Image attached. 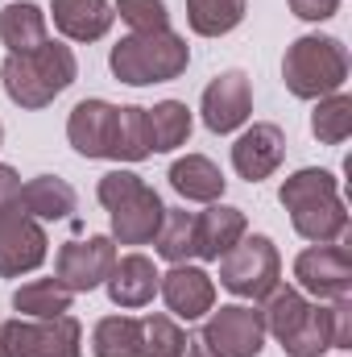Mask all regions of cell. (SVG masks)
<instances>
[{"instance_id":"28","label":"cell","mask_w":352,"mask_h":357,"mask_svg":"<svg viewBox=\"0 0 352 357\" xmlns=\"http://www.w3.org/2000/svg\"><path fill=\"white\" fill-rule=\"evenodd\" d=\"M154 245H158V258H166L170 266L195 258V212H186V208H166Z\"/></svg>"},{"instance_id":"13","label":"cell","mask_w":352,"mask_h":357,"mask_svg":"<svg viewBox=\"0 0 352 357\" xmlns=\"http://www.w3.org/2000/svg\"><path fill=\"white\" fill-rule=\"evenodd\" d=\"M158 295L166 299V307H170L175 320H203L216 307V282H211V274L191 266V262H178L175 270H166L162 282H158Z\"/></svg>"},{"instance_id":"31","label":"cell","mask_w":352,"mask_h":357,"mask_svg":"<svg viewBox=\"0 0 352 357\" xmlns=\"http://www.w3.org/2000/svg\"><path fill=\"white\" fill-rule=\"evenodd\" d=\"M182 328L175 324V316H145L141 320V357H178L182 354Z\"/></svg>"},{"instance_id":"37","label":"cell","mask_w":352,"mask_h":357,"mask_svg":"<svg viewBox=\"0 0 352 357\" xmlns=\"http://www.w3.org/2000/svg\"><path fill=\"white\" fill-rule=\"evenodd\" d=\"M0 146H4V125H0Z\"/></svg>"},{"instance_id":"11","label":"cell","mask_w":352,"mask_h":357,"mask_svg":"<svg viewBox=\"0 0 352 357\" xmlns=\"http://www.w3.org/2000/svg\"><path fill=\"white\" fill-rule=\"evenodd\" d=\"M294 278H298V291L315 295V299H340L352 291V258L349 245H311L294 258Z\"/></svg>"},{"instance_id":"30","label":"cell","mask_w":352,"mask_h":357,"mask_svg":"<svg viewBox=\"0 0 352 357\" xmlns=\"http://www.w3.org/2000/svg\"><path fill=\"white\" fill-rule=\"evenodd\" d=\"M307 312V295L298 291V287H273L269 295H265V307H262V320H265V337H273V341H282L294 324H298V316Z\"/></svg>"},{"instance_id":"29","label":"cell","mask_w":352,"mask_h":357,"mask_svg":"<svg viewBox=\"0 0 352 357\" xmlns=\"http://www.w3.org/2000/svg\"><path fill=\"white\" fill-rule=\"evenodd\" d=\"M311 133H315L323 146L349 142V133H352V96H344V91L323 96V100L315 104V112H311Z\"/></svg>"},{"instance_id":"34","label":"cell","mask_w":352,"mask_h":357,"mask_svg":"<svg viewBox=\"0 0 352 357\" xmlns=\"http://www.w3.org/2000/svg\"><path fill=\"white\" fill-rule=\"evenodd\" d=\"M340 4L344 0H290V13L303 17V21H328V17L340 13Z\"/></svg>"},{"instance_id":"2","label":"cell","mask_w":352,"mask_h":357,"mask_svg":"<svg viewBox=\"0 0 352 357\" xmlns=\"http://www.w3.org/2000/svg\"><path fill=\"white\" fill-rule=\"evenodd\" d=\"M79 75V63H75V50L63 46V42H42L38 50H25V54H8L4 67H0V84L4 96L17 104V108H46L54 104L63 91L75 84Z\"/></svg>"},{"instance_id":"21","label":"cell","mask_w":352,"mask_h":357,"mask_svg":"<svg viewBox=\"0 0 352 357\" xmlns=\"http://www.w3.org/2000/svg\"><path fill=\"white\" fill-rule=\"evenodd\" d=\"M0 42L8 46V54H25L38 50L42 42H50V21L33 0H17L0 8Z\"/></svg>"},{"instance_id":"35","label":"cell","mask_w":352,"mask_h":357,"mask_svg":"<svg viewBox=\"0 0 352 357\" xmlns=\"http://www.w3.org/2000/svg\"><path fill=\"white\" fill-rule=\"evenodd\" d=\"M17 195H21V175H17L13 167H4V162H0V208L17 204Z\"/></svg>"},{"instance_id":"4","label":"cell","mask_w":352,"mask_h":357,"mask_svg":"<svg viewBox=\"0 0 352 357\" xmlns=\"http://www.w3.org/2000/svg\"><path fill=\"white\" fill-rule=\"evenodd\" d=\"M99 204L108 208V220H112V241L120 245H150L162 229V216H166V204L162 195L133 171H108L95 187Z\"/></svg>"},{"instance_id":"16","label":"cell","mask_w":352,"mask_h":357,"mask_svg":"<svg viewBox=\"0 0 352 357\" xmlns=\"http://www.w3.org/2000/svg\"><path fill=\"white\" fill-rule=\"evenodd\" d=\"M158 282H162V274L154 266V258H145V254H125V258H116V266H112V274H108L104 287H108V299H112L116 307L133 312V307L154 303Z\"/></svg>"},{"instance_id":"17","label":"cell","mask_w":352,"mask_h":357,"mask_svg":"<svg viewBox=\"0 0 352 357\" xmlns=\"http://www.w3.org/2000/svg\"><path fill=\"white\" fill-rule=\"evenodd\" d=\"M112 116H116V104H108V100H79L71 108L67 137H71L75 154H83V158H108Z\"/></svg>"},{"instance_id":"23","label":"cell","mask_w":352,"mask_h":357,"mask_svg":"<svg viewBox=\"0 0 352 357\" xmlns=\"http://www.w3.org/2000/svg\"><path fill=\"white\" fill-rule=\"evenodd\" d=\"M71 291L58 282V278H29L25 287L13 291V307L25 316V320H54V316H67L71 312Z\"/></svg>"},{"instance_id":"8","label":"cell","mask_w":352,"mask_h":357,"mask_svg":"<svg viewBox=\"0 0 352 357\" xmlns=\"http://www.w3.org/2000/svg\"><path fill=\"white\" fill-rule=\"evenodd\" d=\"M211 357H262L265 320L253 303H224L220 312H207V324L199 328Z\"/></svg>"},{"instance_id":"24","label":"cell","mask_w":352,"mask_h":357,"mask_svg":"<svg viewBox=\"0 0 352 357\" xmlns=\"http://www.w3.org/2000/svg\"><path fill=\"white\" fill-rule=\"evenodd\" d=\"M286 357H323L332 349V320H328V307L319 303H307V312L298 316V324L278 341Z\"/></svg>"},{"instance_id":"26","label":"cell","mask_w":352,"mask_h":357,"mask_svg":"<svg viewBox=\"0 0 352 357\" xmlns=\"http://www.w3.org/2000/svg\"><path fill=\"white\" fill-rule=\"evenodd\" d=\"M95 357H141V320L133 316H104L91 328Z\"/></svg>"},{"instance_id":"15","label":"cell","mask_w":352,"mask_h":357,"mask_svg":"<svg viewBox=\"0 0 352 357\" xmlns=\"http://www.w3.org/2000/svg\"><path fill=\"white\" fill-rule=\"evenodd\" d=\"M249 233V220L232 204H207V212L195 216V258L220 262L241 237Z\"/></svg>"},{"instance_id":"25","label":"cell","mask_w":352,"mask_h":357,"mask_svg":"<svg viewBox=\"0 0 352 357\" xmlns=\"http://www.w3.org/2000/svg\"><path fill=\"white\" fill-rule=\"evenodd\" d=\"M249 0H186V25L199 38H224L245 21Z\"/></svg>"},{"instance_id":"19","label":"cell","mask_w":352,"mask_h":357,"mask_svg":"<svg viewBox=\"0 0 352 357\" xmlns=\"http://www.w3.org/2000/svg\"><path fill=\"white\" fill-rule=\"evenodd\" d=\"M154 154V137H150V112L137 104H116L112 116V142H108V158L112 162H141Z\"/></svg>"},{"instance_id":"5","label":"cell","mask_w":352,"mask_h":357,"mask_svg":"<svg viewBox=\"0 0 352 357\" xmlns=\"http://www.w3.org/2000/svg\"><path fill=\"white\" fill-rule=\"evenodd\" d=\"M286 91L298 100H323L349 84V50L340 38L328 33H303L286 46L282 59Z\"/></svg>"},{"instance_id":"27","label":"cell","mask_w":352,"mask_h":357,"mask_svg":"<svg viewBox=\"0 0 352 357\" xmlns=\"http://www.w3.org/2000/svg\"><path fill=\"white\" fill-rule=\"evenodd\" d=\"M150 112V137H154V154H170L191 137V108L182 100H162Z\"/></svg>"},{"instance_id":"9","label":"cell","mask_w":352,"mask_h":357,"mask_svg":"<svg viewBox=\"0 0 352 357\" xmlns=\"http://www.w3.org/2000/svg\"><path fill=\"white\" fill-rule=\"evenodd\" d=\"M50 237L42 220H33L21 204L0 208V278H21L46 262Z\"/></svg>"},{"instance_id":"6","label":"cell","mask_w":352,"mask_h":357,"mask_svg":"<svg viewBox=\"0 0 352 357\" xmlns=\"http://www.w3.org/2000/svg\"><path fill=\"white\" fill-rule=\"evenodd\" d=\"M282 278V258H278V245L265 237V233H245L224 258H220V287L232 291L237 299H265Z\"/></svg>"},{"instance_id":"1","label":"cell","mask_w":352,"mask_h":357,"mask_svg":"<svg viewBox=\"0 0 352 357\" xmlns=\"http://www.w3.org/2000/svg\"><path fill=\"white\" fill-rule=\"evenodd\" d=\"M282 208L290 212V225L303 241L328 245L349 233V208L340 199V183L323 167H303L278 187Z\"/></svg>"},{"instance_id":"36","label":"cell","mask_w":352,"mask_h":357,"mask_svg":"<svg viewBox=\"0 0 352 357\" xmlns=\"http://www.w3.org/2000/svg\"><path fill=\"white\" fill-rule=\"evenodd\" d=\"M178 357H211V349L203 345V337H199V333H186V337H182V354H178Z\"/></svg>"},{"instance_id":"10","label":"cell","mask_w":352,"mask_h":357,"mask_svg":"<svg viewBox=\"0 0 352 357\" xmlns=\"http://www.w3.org/2000/svg\"><path fill=\"white\" fill-rule=\"evenodd\" d=\"M116 266V241L112 237H88V241H67L54 258V278L71 295H88L108 282Z\"/></svg>"},{"instance_id":"18","label":"cell","mask_w":352,"mask_h":357,"mask_svg":"<svg viewBox=\"0 0 352 357\" xmlns=\"http://www.w3.org/2000/svg\"><path fill=\"white\" fill-rule=\"evenodd\" d=\"M50 17L54 29L71 42H99L116 21L108 0H50Z\"/></svg>"},{"instance_id":"14","label":"cell","mask_w":352,"mask_h":357,"mask_svg":"<svg viewBox=\"0 0 352 357\" xmlns=\"http://www.w3.org/2000/svg\"><path fill=\"white\" fill-rule=\"evenodd\" d=\"M282 158H286V133L278 125H269V121L249 125L237 137V146H232V167H237V175L249 178V183L269 178L282 167Z\"/></svg>"},{"instance_id":"3","label":"cell","mask_w":352,"mask_h":357,"mask_svg":"<svg viewBox=\"0 0 352 357\" xmlns=\"http://www.w3.org/2000/svg\"><path fill=\"white\" fill-rule=\"evenodd\" d=\"M191 63V46L175 29H145V33H129L112 46L108 67L120 84L129 88H150V84H170L186 71Z\"/></svg>"},{"instance_id":"7","label":"cell","mask_w":352,"mask_h":357,"mask_svg":"<svg viewBox=\"0 0 352 357\" xmlns=\"http://www.w3.org/2000/svg\"><path fill=\"white\" fill-rule=\"evenodd\" d=\"M0 357H83V328L71 312L54 320H4Z\"/></svg>"},{"instance_id":"12","label":"cell","mask_w":352,"mask_h":357,"mask_svg":"<svg viewBox=\"0 0 352 357\" xmlns=\"http://www.w3.org/2000/svg\"><path fill=\"white\" fill-rule=\"evenodd\" d=\"M203 125L211 133H237L249 116H253V84L245 71H220L199 100Z\"/></svg>"},{"instance_id":"22","label":"cell","mask_w":352,"mask_h":357,"mask_svg":"<svg viewBox=\"0 0 352 357\" xmlns=\"http://www.w3.org/2000/svg\"><path fill=\"white\" fill-rule=\"evenodd\" d=\"M166 178H170V187H175L178 195L191 199V204H216V199L224 195V187H228L224 171H220L211 158H203V154H186V158H178Z\"/></svg>"},{"instance_id":"33","label":"cell","mask_w":352,"mask_h":357,"mask_svg":"<svg viewBox=\"0 0 352 357\" xmlns=\"http://www.w3.org/2000/svg\"><path fill=\"white\" fill-rule=\"evenodd\" d=\"M328 320H332V349H352V299L349 295L332 299Z\"/></svg>"},{"instance_id":"32","label":"cell","mask_w":352,"mask_h":357,"mask_svg":"<svg viewBox=\"0 0 352 357\" xmlns=\"http://www.w3.org/2000/svg\"><path fill=\"white\" fill-rule=\"evenodd\" d=\"M112 13H120V21H125L133 33H145V29H170L166 0H116Z\"/></svg>"},{"instance_id":"20","label":"cell","mask_w":352,"mask_h":357,"mask_svg":"<svg viewBox=\"0 0 352 357\" xmlns=\"http://www.w3.org/2000/svg\"><path fill=\"white\" fill-rule=\"evenodd\" d=\"M17 204H21L33 220H67V216L75 212L79 195H75V187H71L67 178L38 175V178H29V183H21Z\"/></svg>"}]
</instances>
